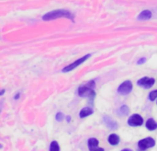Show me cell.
Listing matches in <instances>:
<instances>
[{
  "label": "cell",
  "instance_id": "1",
  "mask_svg": "<svg viewBox=\"0 0 157 151\" xmlns=\"http://www.w3.org/2000/svg\"><path fill=\"white\" fill-rule=\"evenodd\" d=\"M58 18H73V16L69 11H66L64 9H57V10H53V11H51V12L45 14L42 18H43V20H52V19Z\"/></svg>",
  "mask_w": 157,
  "mask_h": 151
},
{
  "label": "cell",
  "instance_id": "2",
  "mask_svg": "<svg viewBox=\"0 0 157 151\" xmlns=\"http://www.w3.org/2000/svg\"><path fill=\"white\" fill-rule=\"evenodd\" d=\"M94 81H89L86 83V85H84L78 89V94L81 97L85 98H91L94 99L96 96V92L94 91Z\"/></svg>",
  "mask_w": 157,
  "mask_h": 151
},
{
  "label": "cell",
  "instance_id": "3",
  "mask_svg": "<svg viewBox=\"0 0 157 151\" xmlns=\"http://www.w3.org/2000/svg\"><path fill=\"white\" fill-rule=\"evenodd\" d=\"M155 145V141L152 137H147V138L142 139L138 143V147L142 150H145V149H148L150 148H153Z\"/></svg>",
  "mask_w": 157,
  "mask_h": 151
},
{
  "label": "cell",
  "instance_id": "4",
  "mask_svg": "<svg viewBox=\"0 0 157 151\" xmlns=\"http://www.w3.org/2000/svg\"><path fill=\"white\" fill-rule=\"evenodd\" d=\"M132 83L129 80L124 81L123 83H121V85L119 87L118 89V92L121 95H127L129 94L132 90Z\"/></svg>",
  "mask_w": 157,
  "mask_h": 151
},
{
  "label": "cell",
  "instance_id": "5",
  "mask_svg": "<svg viewBox=\"0 0 157 151\" xmlns=\"http://www.w3.org/2000/svg\"><path fill=\"white\" fill-rule=\"evenodd\" d=\"M90 55L91 54H86V55H85V56H83L82 58H80V59H78V60H76L75 62H74V63H72L71 65H69L68 66H66V67H64L63 69V72H69V71H72L73 69H75V68H76L79 65H81V64H83L86 60H87L89 57H90Z\"/></svg>",
  "mask_w": 157,
  "mask_h": 151
},
{
  "label": "cell",
  "instance_id": "6",
  "mask_svg": "<svg viewBox=\"0 0 157 151\" xmlns=\"http://www.w3.org/2000/svg\"><path fill=\"white\" fill-rule=\"evenodd\" d=\"M143 124H144V119L139 114H133L128 120V125L131 126H141Z\"/></svg>",
  "mask_w": 157,
  "mask_h": 151
},
{
  "label": "cell",
  "instance_id": "7",
  "mask_svg": "<svg viewBox=\"0 0 157 151\" xmlns=\"http://www.w3.org/2000/svg\"><path fill=\"white\" fill-rule=\"evenodd\" d=\"M155 83V78H153V77H147L141 78L137 82V84L139 86H141V87H143L144 89H150L152 86H154Z\"/></svg>",
  "mask_w": 157,
  "mask_h": 151
},
{
  "label": "cell",
  "instance_id": "8",
  "mask_svg": "<svg viewBox=\"0 0 157 151\" xmlns=\"http://www.w3.org/2000/svg\"><path fill=\"white\" fill-rule=\"evenodd\" d=\"M103 121H104V123L106 124V125H107L109 129H112V130L117 129L118 124H117L114 120H112L110 117H109V116L106 115V116L103 117Z\"/></svg>",
  "mask_w": 157,
  "mask_h": 151
},
{
  "label": "cell",
  "instance_id": "9",
  "mask_svg": "<svg viewBox=\"0 0 157 151\" xmlns=\"http://www.w3.org/2000/svg\"><path fill=\"white\" fill-rule=\"evenodd\" d=\"M108 141H109V143L110 145H112V146H116V145H118V144L120 143V137H119V136H118V135H116V134H112V135H110V136L109 137Z\"/></svg>",
  "mask_w": 157,
  "mask_h": 151
},
{
  "label": "cell",
  "instance_id": "10",
  "mask_svg": "<svg viewBox=\"0 0 157 151\" xmlns=\"http://www.w3.org/2000/svg\"><path fill=\"white\" fill-rule=\"evenodd\" d=\"M152 18V12L150 10H144L139 16H138V19L140 20H146Z\"/></svg>",
  "mask_w": 157,
  "mask_h": 151
},
{
  "label": "cell",
  "instance_id": "11",
  "mask_svg": "<svg viewBox=\"0 0 157 151\" xmlns=\"http://www.w3.org/2000/svg\"><path fill=\"white\" fill-rule=\"evenodd\" d=\"M93 113V110L89 107H86L84 109L81 110L80 113H79V116L80 118H85V117H87L89 115H91Z\"/></svg>",
  "mask_w": 157,
  "mask_h": 151
},
{
  "label": "cell",
  "instance_id": "12",
  "mask_svg": "<svg viewBox=\"0 0 157 151\" xmlns=\"http://www.w3.org/2000/svg\"><path fill=\"white\" fill-rule=\"evenodd\" d=\"M146 127L148 130L150 131H154L157 128V123L153 119V118H150L149 120H147V123H146Z\"/></svg>",
  "mask_w": 157,
  "mask_h": 151
},
{
  "label": "cell",
  "instance_id": "13",
  "mask_svg": "<svg viewBox=\"0 0 157 151\" xmlns=\"http://www.w3.org/2000/svg\"><path fill=\"white\" fill-rule=\"evenodd\" d=\"M88 146H89V149H90V148L98 147V140L96 139V138H90V139L88 140Z\"/></svg>",
  "mask_w": 157,
  "mask_h": 151
},
{
  "label": "cell",
  "instance_id": "14",
  "mask_svg": "<svg viewBox=\"0 0 157 151\" xmlns=\"http://www.w3.org/2000/svg\"><path fill=\"white\" fill-rule=\"evenodd\" d=\"M50 151H60V147L56 141H52L50 146Z\"/></svg>",
  "mask_w": 157,
  "mask_h": 151
},
{
  "label": "cell",
  "instance_id": "15",
  "mask_svg": "<svg viewBox=\"0 0 157 151\" xmlns=\"http://www.w3.org/2000/svg\"><path fill=\"white\" fill-rule=\"evenodd\" d=\"M119 113L121 115H126V114H128L129 113V108L126 105H122L121 107V109L119 110Z\"/></svg>",
  "mask_w": 157,
  "mask_h": 151
},
{
  "label": "cell",
  "instance_id": "16",
  "mask_svg": "<svg viewBox=\"0 0 157 151\" xmlns=\"http://www.w3.org/2000/svg\"><path fill=\"white\" fill-rule=\"evenodd\" d=\"M156 98H157V89L156 90L152 91V92H150V94H149V99H150V101H155Z\"/></svg>",
  "mask_w": 157,
  "mask_h": 151
},
{
  "label": "cell",
  "instance_id": "17",
  "mask_svg": "<svg viewBox=\"0 0 157 151\" xmlns=\"http://www.w3.org/2000/svg\"><path fill=\"white\" fill-rule=\"evenodd\" d=\"M63 115L62 113H58L56 114V120L59 121V122H61V121L63 120Z\"/></svg>",
  "mask_w": 157,
  "mask_h": 151
},
{
  "label": "cell",
  "instance_id": "18",
  "mask_svg": "<svg viewBox=\"0 0 157 151\" xmlns=\"http://www.w3.org/2000/svg\"><path fill=\"white\" fill-rule=\"evenodd\" d=\"M89 149H90V151H104V149H101V148H98V147H96V148H90Z\"/></svg>",
  "mask_w": 157,
  "mask_h": 151
},
{
  "label": "cell",
  "instance_id": "19",
  "mask_svg": "<svg viewBox=\"0 0 157 151\" xmlns=\"http://www.w3.org/2000/svg\"><path fill=\"white\" fill-rule=\"evenodd\" d=\"M145 61H146V58L145 57H144V58H141L139 61H138V65H141V64H144V63H145Z\"/></svg>",
  "mask_w": 157,
  "mask_h": 151
},
{
  "label": "cell",
  "instance_id": "20",
  "mask_svg": "<svg viewBox=\"0 0 157 151\" xmlns=\"http://www.w3.org/2000/svg\"><path fill=\"white\" fill-rule=\"evenodd\" d=\"M18 97H19V93H17L15 97H14V99H16V100H17L18 99Z\"/></svg>",
  "mask_w": 157,
  "mask_h": 151
},
{
  "label": "cell",
  "instance_id": "21",
  "mask_svg": "<svg viewBox=\"0 0 157 151\" xmlns=\"http://www.w3.org/2000/svg\"><path fill=\"white\" fill-rule=\"evenodd\" d=\"M70 119H71L70 116H67V122H70Z\"/></svg>",
  "mask_w": 157,
  "mask_h": 151
},
{
  "label": "cell",
  "instance_id": "22",
  "mask_svg": "<svg viewBox=\"0 0 157 151\" xmlns=\"http://www.w3.org/2000/svg\"><path fill=\"white\" fill-rule=\"evenodd\" d=\"M121 151H132L131 149H123V150Z\"/></svg>",
  "mask_w": 157,
  "mask_h": 151
},
{
  "label": "cell",
  "instance_id": "23",
  "mask_svg": "<svg viewBox=\"0 0 157 151\" xmlns=\"http://www.w3.org/2000/svg\"><path fill=\"white\" fill-rule=\"evenodd\" d=\"M4 92H5V89H2V91H1V95H3V94H4Z\"/></svg>",
  "mask_w": 157,
  "mask_h": 151
}]
</instances>
